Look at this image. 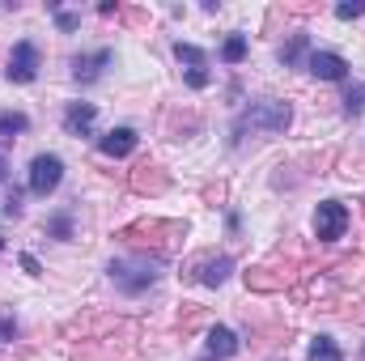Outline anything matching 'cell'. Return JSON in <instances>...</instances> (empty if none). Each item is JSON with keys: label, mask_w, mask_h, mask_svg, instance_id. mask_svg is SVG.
Wrapping results in <instances>:
<instances>
[{"label": "cell", "mask_w": 365, "mask_h": 361, "mask_svg": "<svg viewBox=\"0 0 365 361\" xmlns=\"http://www.w3.org/2000/svg\"><path fill=\"white\" fill-rule=\"evenodd\" d=\"M21 268L30 272V276H43V264H38V260H34V255H30V251H26V255H21Z\"/></svg>", "instance_id": "obj_30"}, {"label": "cell", "mask_w": 365, "mask_h": 361, "mask_svg": "<svg viewBox=\"0 0 365 361\" xmlns=\"http://www.w3.org/2000/svg\"><path fill=\"white\" fill-rule=\"evenodd\" d=\"M182 234H187V225H182V221H158V217H140V221L123 225L115 238H119L123 247H132L136 255H149V251H153V255L162 260V255L170 251V243H175V238H182Z\"/></svg>", "instance_id": "obj_1"}, {"label": "cell", "mask_w": 365, "mask_h": 361, "mask_svg": "<svg viewBox=\"0 0 365 361\" xmlns=\"http://www.w3.org/2000/svg\"><path fill=\"white\" fill-rule=\"evenodd\" d=\"M4 77L13 81V86H30L34 77H38V47L30 43V39H21L13 51H9V64H4Z\"/></svg>", "instance_id": "obj_7"}, {"label": "cell", "mask_w": 365, "mask_h": 361, "mask_svg": "<svg viewBox=\"0 0 365 361\" xmlns=\"http://www.w3.org/2000/svg\"><path fill=\"white\" fill-rule=\"evenodd\" d=\"M204 349H208V357L212 361H225V357H234L238 353V336L230 332V327H208V340H204Z\"/></svg>", "instance_id": "obj_15"}, {"label": "cell", "mask_w": 365, "mask_h": 361, "mask_svg": "<svg viewBox=\"0 0 365 361\" xmlns=\"http://www.w3.org/2000/svg\"><path fill=\"white\" fill-rule=\"evenodd\" d=\"M306 68H310L314 81H344L349 77V60L340 51H310Z\"/></svg>", "instance_id": "obj_11"}, {"label": "cell", "mask_w": 365, "mask_h": 361, "mask_svg": "<svg viewBox=\"0 0 365 361\" xmlns=\"http://www.w3.org/2000/svg\"><path fill=\"white\" fill-rule=\"evenodd\" d=\"M9 179V158H4V153H0V183Z\"/></svg>", "instance_id": "obj_33"}, {"label": "cell", "mask_w": 365, "mask_h": 361, "mask_svg": "<svg viewBox=\"0 0 365 361\" xmlns=\"http://www.w3.org/2000/svg\"><path fill=\"white\" fill-rule=\"evenodd\" d=\"M115 64V51L110 47H98V51H90V56H77L73 60V81L77 86H93V81H102V73Z\"/></svg>", "instance_id": "obj_8"}, {"label": "cell", "mask_w": 365, "mask_h": 361, "mask_svg": "<svg viewBox=\"0 0 365 361\" xmlns=\"http://www.w3.org/2000/svg\"><path fill=\"white\" fill-rule=\"evenodd\" d=\"M242 280H247V289L251 293H280V289H289V280H293V272H276L272 264H259V268H247L242 272Z\"/></svg>", "instance_id": "obj_12"}, {"label": "cell", "mask_w": 365, "mask_h": 361, "mask_svg": "<svg viewBox=\"0 0 365 361\" xmlns=\"http://www.w3.org/2000/svg\"><path fill=\"white\" fill-rule=\"evenodd\" d=\"M73 361H93V353L86 349V353H73Z\"/></svg>", "instance_id": "obj_34"}, {"label": "cell", "mask_w": 365, "mask_h": 361, "mask_svg": "<svg viewBox=\"0 0 365 361\" xmlns=\"http://www.w3.org/2000/svg\"><path fill=\"white\" fill-rule=\"evenodd\" d=\"M204 323H208V310H200V306H187V310L179 315L182 332H195V327H204Z\"/></svg>", "instance_id": "obj_26"}, {"label": "cell", "mask_w": 365, "mask_h": 361, "mask_svg": "<svg viewBox=\"0 0 365 361\" xmlns=\"http://www.w3.org/2000/svg\"><path fill=\"white\" fill-rule=\"evenodd\" d=\"M331 280L336 285H361L365 280V255H344L331 264Z\"/></svg>", "instance_id": "obj_16"}, {"label": "cell", "mask_w": 365, "mask_h": 361, "mask_svg": "<svg viewBox=\"0 0 365 361\" xmlns=\"http://www.w3.org/2000/svg\"><path fill=\"white\" fill-rule=\"evenodd\" d=\"M47 234L60 238V243H73V213H68V208L51 213V217H47Z\"/></svg>", "instance_id": "obj_20"}, {"label": "cell", "mask_w": 365, "mask_h": 361, "mask_svg": "<svg viewBox=\"0 0 365 361\" xmlns=\"http://www.w3.org/2000/svg\"><path fill=\"white\" fill-rule=\"evenodd\" d=\"M336 315H340V319H349V323H365V302H361V298H344V302L336 306Z\"/></svg>", "instance_id": "obj_23"}, {"label": "cell", "mask_w": 365, "mask_h": 361, "mask_svg": "<svg viewBox=\"0 0 365 361\" xmlns=\"http://www.w3.org/2000/svg\"><path fill=\"white\" fill-rule=\"evenodd\" d=\"M175 56H179V64H187V86L191 90H208V56L195 47V43H175Z\"/></svg>", "instance_id": "obj_9"}, {"label": "cell", "mask_w": 365, "mask_h": 361, "mask_svg": "<svg viewBox=\"0 0 365 361\" xmlns=\"http://www.w3.org/2000/svg\"><path fill=\"white\" fill-rule=\"evenodd\" d=\"M26 128H30V119L21 111H0V145H13Z\"/></svg>", "instance_id": "obj_18"}, {"label": "cell", "mask_w": 365, "mask_h": 361, "mask_svg": "<svg viewBox=\"0 0 365 361\" xmlns=\"http://www.w3.org/2000/svg\"><path fill=\"white\" fill-rule=\"evenodd\" d=\"M60 183H64V162H60L56 153H38V158L30 162V179H26V187H30L34 195H51Z\"/></svg>", "instance_id": "obj_5"}, {"label": "cell", "mask_w": 365, "mask_h": 361, "mask_svg": "<svg viewBox=\"0 0 365 361\" xmlns=\"http://www.w3.org/2000/svg\"><path fill=\"white\" fill-rule=\"evenodd\" d=\"M310 51H314V47H310V34H306V30H297V34H293V39H289L276 56H280V64H284V68H293V64L310 60Z\"/></svg>", "instance_id": "obj_17"}, {"label": "cell", "mask_w": 365, "mask_h": 361, "mask_svg": "<svg viewBox=\"0 0 365 361\" xmlns=\"http://www.w3.org/2000/svg\"><path fill=\"white\" fill-rule=\"evenodd\" d=\"M306 361H344V353H340V345L331 336H314L310 349H306Z\"/></svg>", "instance_id": "obj_19"}, {"label": "cell", "mask_w": 365, "mask_h": 361, "mask_svg": "<svg viewBox=\"0 0 365 361\" xmlns=\"http://www.w3.org/2000/svg\"><path fill=\"white\" fill-rule=\"evenodd\" d=\"M128 187H132L136 195H166V187H170V175H166L158 162H140V166L132 171Z\"/></svg>", "instance_id": "obj_10"}, {"label": "cell", "mask_w": 365, "mask_h": 361, "mask_svg": "<svg viewBox=\"0 0 365 361\" xmlns=\"http://www.w3.org/2000/svg\"><path fill=\"white\" fill-rule=\"evenodd\" d=\"M247 47H251L247 34H230V39L221 43V60H225V64H242V60H247Z\"/></svg>", "instance_id": "obj_21"}, {"label": "cell", "mask_w": 365, "mask_h": 361, "mask_svg": "<svg viewBox=\"0 0 365 361\" xmlns=\"http://www.w3.org/2000/svg\"><path fill=\"white\" fill-rule=\"evenodd\" d=\"M344 230H349V208L340 200H323L314 208V238L319 243H340Z\"/></svg>", "instance_id": "obj_4"}, {"label": "cell", "mask_w": 365, "mask_h": 361, "mask_svg": "<svg viewBox=\"0 0 365 361\" xmlns=\"http://www.w3.org/2000/svg\"><path fill=\"white\" fill-rule=\"evenodd\" d=\"M106 276H110V285H115L119 293L136 298V293H145V289L158 285V276H162V260H158V255H123V260H110Z\"/></svg>", "instance_id": "obj_3"}, {"label": "cell", "mask_w": 365, "mask_h": 361, "mask_svg": "<svg viewBox=\"0 0 365 361\" xmlns=\"http://www.w3.org/2000/svg\"><path fill=\"white\" fill-rule=\"evenodd\" d=\"M230 272H234V260L230 255H200V260H191L187 264V280H200V285H208V289H221L225 280H230Z\"/></svg>", "instance_id": "obj_6"}, {"label": "cell", "mask_w": 365, "mask_h": 361, "mask_svg": "<svg viewBox=\"0 0 365 361\" xmlns=\"http://www.w3.org/2000/svg\"><path fill=\"white\" fill-rule=\"evenodd\" d=\"M136 145H140L136 128H110L106 136H98V149H102L106 158H128V153H132Z\"/></svg>", "instance_id": "obj_13"}, {"label": "cell", "mask_w": 365, "mask_h": 361, "mask_svg": "<svg viewBox=\"0 0 365 361\" xmlns=\"http://www.w3.org/2000/svg\"><path fill=\"white\" fill-rule=\"evenodd\" d=\"M0 251H4V238H0Z\"/></svg>", "instance_id": "obj_36"}, {"label": "cell", "mask_w": 365, "mask_h": 361, "mask_svg": "<svg viewBox=\"0 0 365 361\" xmlns=\"http://www.w3.org/2000/svg\"><path fill=\"white\" fill-rule=\"evenodd\" d=\"M123 17H128V26H140V21H145V9H128Z\"/></svg>", "instance_id": "obj_31"}, {"label": "cell", "mask_w": 365, "mask_h": 361, "mask_svg": "<svg viewBox=\"0 0 365 361\" xmlns=\"http://www.w3.org/2000/svg\"><path fill=\"white\" fill-rule=\"evenodd\" d=\"M93 119H98V106H93V102H68V111H64V132H68V136H90Z\"/></svg>", "instance_id": "obj_14"}, {"label": "cell", "mask_w": 365, "mask_h": 361, "mask_svg": "<svg viewBox=\"0 0 365 361\" xmlns=\"http://www.w3.org/2000/svg\"><path fill=\"white\" fill-rule=\"evenodd\" d=\"M13 336H17V323L13 319H0V345H9Z\"/></svg>", "instance_id": "obj_29"}, {"label": "cell", "mask_w": 365, "mask_h": 361, "mask_svg": "<svg viewBox=\"0 0 365 361\" xmlns=\"http://www.w3.org/2000/svg\"><path fill=\"white\" fill-rule=\"evenodd\" d=\"M221 195H225V187H221V183H217V187H204V200H221Z\"/></svg>", "instance_id": "obj_32"}, {"label": "cell", "mask_w": 365, "mask_h": 361, "mask_svg": "<svg viewBox=\"0 0 365 361\" xmlns=\"http://www.w3.org/2000/svg\"><path fill=\"white\" fill-rule=\"evenodd\" d=\"M361 111H365V81H357L344 93V115H361Z\"/></svg>", "instance_id": "obj_24"}, {"label": "cell", "mask_w": 365, "mask_h": 361, "mask_svg": "<svg viewBox=\"0 0 365 361\" xmlns=\"http://www.w3.org/2000/svg\"><path fill=\"white\" fill-rule=\"evenodd\" d=\"M51 9V17H56V26L64 30V34H73L77 26H81V13H68V9H60V4H47Z\"/></svg>", "instance_id": "obj_25"}, {"label": "cell", "mask_w": 365, "mask_h": 361, "mask_svg": "<svg viewBox=\"0 0 365 361\" xmlns=\"http://www.w3.org/2000/svg\"><path fill=\"white\" fill-rule=\"evenodd\" d=\"M336 17H340V21H357V17H365V0H340V4H336Z\"/></svg>", "instance_id": "obj_27"}, {"label": "cell", "mask_w": 365, "mask_h": 361, "mask_svg": "<svg viewBox=\"0 0 365 361\" xmlns=\"http://www.w3.org/2000/svg\"><path fill=\"white\" fill-rule=\"evenodd\" d=\"M361 217H365V200H361Z\"/></svg>", "instance_id": "obj_35"}, {"label": "cell", "mask_w": 365, "mask_h": 361, "mask_svg": "<svg viewBox=\"0 0 365 361\" xmlns=\"http://www.w3.org/2000/svg\"><path fill=\"white\" fill-rule=\"evenodd\" d=\"M195 128H200V115H179V111L166 115V132H170V136H187V132H195Z\"/></svg>", "instance_id": "obj_22"}, {"label": "cell", "mask_w": 365, "mask_h": 361, "mask_svg": "<svg viewBox=\"0 0 365 361\" xmlns=\"http://www.w3.org/2000/svg\"><path fill=\"white\" fill-rule=\"evenodd\" d=\"M0 213H4V217H21V191H17V187H13V191L4 195V204H0Z\"/></svg>", "instance_id": "obj_28"}, {"label": "cell", "mask_w": 365, "mask_h": 361, "mask_svg": "<svg viewBox=\"0 0 365 361\" xmlns=\"http://www.w3.org/2000/svg\"><path fill=\"white\" fill-rule=\"evenodd\" d=\"M289 123H293V106H289V102H280V98H259V102H251V106L234 119V145H242L247 132L280 136Z\"/></svg>", "instance_id": "obj_2"}]
</instances>
